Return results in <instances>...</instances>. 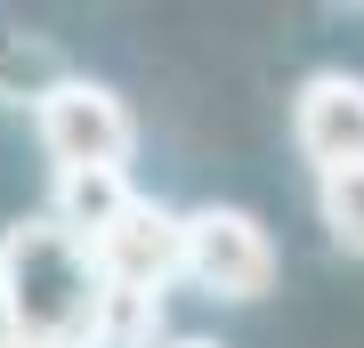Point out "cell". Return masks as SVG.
Returning a JSON list of instances; mask_svg holds the SVG:
<instances>
[{"label":"cell","mask_w":364,"mask_h":348,"mask_svg":"<svg viewBox=\"0 0 364 348\" xmlns=\"http://www.w3.org/2000/svg\"><path fill=\"white\" fill-rule=\"evenodd\" d=\"M90 251H97V268H105V284H114V292H130V300H162L170 275H186V219L138 194V203L122 211V219L105 227Z\"/></svg>","instance_id":"4"},{"label":"cell","mask_w":364,"mask_h":348,"mask_svg":"<svg viewBox=\"0 0 364 348\" xmlns=\"http://www.w3.org/2000/svg\"><path fill=\"white\" fill-rule=\"evenodd\" d=\"M33 130H41V154L57 170H130V154H138L130 105L105 90V81H81V73H65L33 105Z\"/></svg>","instance_id":"2"},{"label":"cell","mask_w":364,"mask_h":348,"mask_svg":"<svg viewBox=\"0 0 364 348\" xmlns=\"http://www.w3.org/2000/svg\"><path fill=\"white\" fill-rule=\"evenodd\" d=\"M186 275L210 300H259L275 292V235L235 203H203L186 211Z\"/></svg>","instance_id":"3"},{"label":"cell","mask_w":364,"mask_h":348,"mask_svg":"<svg viewBox=\"0 0 364 348\" xmlns=\"http://www.w3.org/2000/svg\"><path fill=\"white\" fill-rule=\"evenodd\" d=\"M316 211H324V235L348 259H364V162L356 170H324L316 179Z\"/></svg>","instance_id":"8"},{"label":"cell","mask_w":364,"mask_h":348,"mask_svg":"<svg viewBox=\"0 0 364 348\" xmlns=\"http://www.w3.org/2000/svg\"><path fill=\"white\" fill-rule=\"evenodd\" d=\"M0 348H25V340H0Z\"/></svg>","instance_id":"10"},{"label":"cell","mask_w":364,"mask_h":348,"mask_svg":"<svg viewBox=\"0 0 364 348\" xmlns=\"http://www.w3.org/2000/svg\"><path fill=\"white\" fill-rule=\"evenodd\" d=\"M57 81H65V65H57V49H49V41L0 33V97H9V105H25V97L41 105Z\"/></svg>","instance_id":"7"},{"label":"cell","mask_w":364,"mask_h":348,"mask_svg":"<svg viewBox=\"0 0 364 348\" xmlns=\"http://www.w3.org/2000/svg\"><path fill=\"white\" fill-rule=\"evenodd\" d=\"M130 203H138V194H130V170H57V186H49V219L73 227L81 243H97Z\"/></svg>","instance_id":"6"},{"label":"cell","mask_w":364,"mask_h":348,"mask_svg":"<svg viewBox=\"0 0 364 348\" xmlns=\"http://www.w3.org/2000/svg\"><path fill=\"white\" fill-rule=\"evenodd\" d=\"M291 138L316 162V179L356 170L364 162V73H308L291 97Z\"/></svg>","instance_id":"5"},{"label":"cell","mask_w":364,"mask_h":348,"mask_svg":"<svg viewBox=\"0 0 364 348\" xmlns=\"http://www.w3.org/2000/svg\"><path fill=\"white\" fill-rule=\"evenodd\" d=\"M114 284H105L97 251L49 211L0 227V340L25 348H105Z\"/></svg>","instance_id":"1"},{"label":"cell","mask_w":364,"mask_h":348,"mask_svg":"<svg viewBox=\"0 0 364 348\" xmlns=\"http://www.w3.org/2000/svg\"><path fill=\"white\" fill-rule=\"evenodd\" d=\"M162 348H219V340H162Z\"/></svg>","instance_id":"9"}]
</instances>
